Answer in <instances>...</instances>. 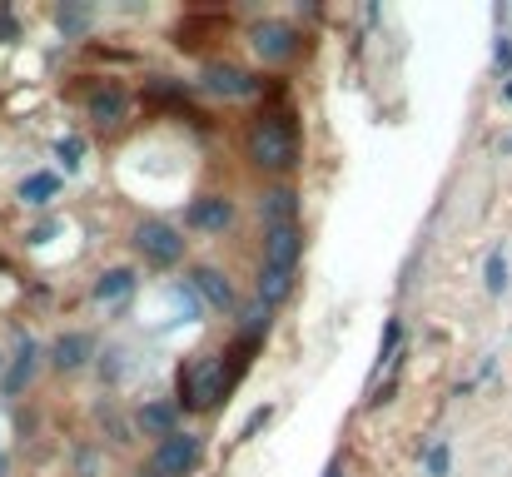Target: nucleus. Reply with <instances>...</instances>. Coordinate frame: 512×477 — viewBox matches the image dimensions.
<instances>
[{"label": "nucleus", "mask_w": 512, "mask_h": 477, "mask_svg": "<svg viewBox=\"0 0 512 477\" xmlns=\"http://www.w3.org/2000/svg\"><path fill=\"white\" fill-rule=\"evenodd\" d=\"M244 155L249 164L269 169V174H289L299 164V130L289 115H259L244 135Z\"/></svg>", "instance_id": "obj_1"}, {"label": "nucleus", "mask_w": 512, "mask_h": 477, "mask_svg": "<svg viewBox=\"0 0 512 477\" xmlns=\"http://www.w3.org/2000/svg\"><path fill=\"white\" fill-rule=\"evenodd\" d=\"M229 393V373H224V358L219 353H199L194 363L179 368V403L184 413H209L219 408V398Z\"/></svg>", "instance_id": "obj_2"}, {"label": "nucleus", "mask_w": 512, "mask_h": 477, "mask_svg": "<svg viewBox=\"0 0 512 477\" xmlns=\"http://www.w3.org/2000/svg\"><path fill=\"white\" fill-rule=\"evenodd\" d=\"M135 254L145 259V264H155V269H174L179 259H184V234L174 229V224H165V219H145V224H135Z\"/></svg>", "instance_id": "obj_3"}, {"label": "nucleus", "mask_w": 512, "mask_h": 477, "mask_svg": "<svg viewBox=\"0 0 512 477\" xmlns=\"http://www.w3.org/2000/svg\"><path fill=\"white\" fill-rule=\"evenodd\" d=\"M194 463H199V438H194V433H170V438H160L150 473L155 477H184Z\"/></svg>", "instance_id": "obj_4"}, {"label": "nucleus", "mask_w": 512, "mask_h": 477, "mask_svg": "<svg viewBox=\"0 0 512 477\" xmlns=\"http://www.w3.org/2000/svg\"><path fill=\"white\" fill-rule=\"evenodd\" d=\"M299 259H304V229H299V224L264 229V269H284V274H294Z\"/></svg>", "instance_id": "obj_5"}, {"label": "nucleus", "mask_w": 512, "mask_h": 477, "mask_svg": "<svg viewBox=\"0 0 512 477\" xmlns=\"http://www.w3.org/2000/svg\"><path fill=\"white\" fill-rule=\"evenodd\" d=\"M254 50L264 55V60H294L299 55V30L289 25V20H259L254 25Z\"/></svg>", "instance_id": "obj_6"}, {"label": "nucleus", "mask_w": 512, "mask_h": 477, "mask_svg": "<svg viewBox=\"0 0 512 477\" xmlns=\"http://www.w3.org/2000/svg\"><path fill=\"white\" fill-rule=\"evenodd\" d=\"M204 90H209V95H224V100H244V95L259 90V80H254L249 70L229 65V60H209V65H204Z\"/></svg>", "instance_id": "obj_7"}, {"label": "nucleus", "mask_w": 512, "mask_h": 477, "mask_svg": "<svg viewBox=\"0 0 512 477\" xmlns=\"http://www.w3.org/2000/svg\"><path fill=\"white\" fill-rule=\"evenodd\" d=\"M184 224L199 229V234H224V229L234 224V199H224V194H199V199L184 209Z\"/></svg>", "instance_id": "obj_8"}, {"label": "nucleus", "mask_w": 512, "mask_h": 477, "mask_svg": "<svg viewBox=\"0 0 512 477\" xmlns=\"http://www.w3.org/2000/svg\"><path fill=\"white\" fill-rule=\"evenodd\" d=\"M125 115H130V95H125L120 85H105V90H95V95H90V120H95L100 130L125 125Z\"/></svg>", "instance_id": "obj_9"}, {"label": "nucleus", "mask_w": 512, "mask_h": 477, "mask_svg": "<svg viewBox=\"0 0 512 477\" xmlns=\"http://www.w3.org/2000/svg\"><path fill=\"white\" fill-rule=\"evenodd\" d=\"M259 214H264V229L299 224V194H294L289 184H279V189H269V194L259 199Z\"/></svg>", "instance_id": "obj_10"}, {"label": "nucleus", "mask_w": 512, "mask_h": 477, "mask_svg": "<svg viewBox=\"0 0 512 477\" xmlns=\"http://www.w3.org/2000/svg\"><path fill=\"white\" fill-rule=\"evenodd\" d=\"M184 284L194 289V299H204V304H214V309H229V304H234V289H229V279H224L219 269H209V264H204V269H194Z\"/></svg>", "instance_id": "obj_11"}, {"label": "nucleus", "mask_w": 512, "mask_h": 477, "mask_svg": "<svg viewBox=\"0 0 512 477\" xmlns=\"http://www.w3.org/2000/svg\"><path fill=\"white\" fill-rule=\"evenodd\" d=\"M90 353H95V338H90V333H60L55 348H50V363H55L60 373H75V368H85Z\"/></svg>", "instance_id": "obj_12"}, {"label": "nucleus", "mask_w": 512, "mask_h": 477, "mask_svg": "<svg viewBox=\"0 0 512 477\" xmlns=\"http://www.w3.org/2000/svg\"><path fill=\"white\" fill-rule=\"evenodd\" d=\"M35 358H40V348H35V338H20V353H15V363H10V373L0 378V388H5V398H15L30 378H35Z\"/></svg>", "instance_id": "obj_13"}, {"label": "nucleus", "mask_w": 512, "mask_h": 477, "mask_svg": "<svg viewBox=\"0 0 512 477\" xmlns=\"http://www.w3.org/2000/svg\"><path fill=\"white\" fill-rule=\"evenodd\" d=\"M135 294V269H105L100 284H95V299L100 304H125Z\"/></svg>", "instance_id": "obj_14"}, {"label": "nucleus", "mask_w": 512, "mask_h": 477, "mask_svg": "<svg viewBox=\"0 0 512 477\" xmlns=\"http://www.w3.org/2000/svg\"><path fill=\"white\" fill-rule=\"evenodd\" d=\"M140 428L150 438H170V433H179V408L174 403H145L140 408Z\"/></svg>", "instance_id": "obj_15"}, {"label": "nucleus", "mask_w": 512, "mask_h": 477, "mask_svg": "<svg viewBox=\"0 0 512 477\" xmlns=\"http://www.w3.org/2000/svg\"><path fill=\"white\" fill-rule=\"evenodd\" d=\"M60 194V174H50V169H40V174H25L20 179V204H50Z\"/></svg>", "instance_id": "obj_16"}, {"label": "nucleus", "mask_w": 512, "mask_h": 477, "mask_svg": "<svg viewBox=\"0 0 512 477\" xmlns=\"http://www.w3.org/2000/svg\"><path fill=\"white\" fill-rule=\"evenodd\" d=\"M289 294H294V274H284V269H259V304H264V309L284 304Z\"/></svg>", "instance_id": "obj_17"}, {"label": "nucleus", "mask_w": 512, "mask_h": 477, "mask_svg": "<svg viewBox=\"0 0 512 477\" xmlns=\"http://www.w3.org/2000/svg\"><path fill=\"white\" fill-rule=\"evenodd\" d=\"M55 20H60L65 35H85V30H90V10H85V5H60Z\"/></svg>", "instance_id": "obj_18"}, {"label": "nucleus", "mask_w": 512, "mask_h": 477, "mask_svg": "<svg viewBox=\"0 0 512 477\" xmlns=\"http://www.w3.org/2000/svg\"><path fill=\"white\" fill-rule=\"evenodd\" d=\"M398 338H403V323H398V318H388V328H383V338H378V368H383V363H393Z\"/></svg>", "instance_id": "obj_19"}, {"label": "nucleus", "mask_w": 512, "mask_h": 477, "mask_svg": "<svg viewBox=\"0 0 512 477\" xmlns=\"http://www.w3.org/2000/svg\"><path fill=\"white\" fill-rule=\"evenodd\" d=\"M483 284H488V294H508V259H503V254L488 259V279H483Z\"/></svg>", "instance_id": "obj_20"}, {"label": "nucleus", "mask_w": 512, "mask_h": 477, "mask_svg": "<svg viewBox=\"0 0 512 477\" xmlns=\"http://www.w3.org/2000/svg\"><path fill=\"white\" fill-rule=\"evenodd\" d=\"M55 155H60V164H65V169H80L85 140H75V135H70V140H60V145H55Z\"/></svg>", "instance_id": "obj_21"}, {"label": "nucleus", "mask_w": 512, "mask_h": 477, "mask_svg": "<svg viewBox=\"0 0 512 477\" xmlns=\"http://www.w3.org/2000/svg\"><path fill=\"white\" fill-rule=\"evenodd\" d=\"M448 463H453L448 443H433V448H428V477H448Z\"/></svg>", "instance_id": "obj_22"}, {"label": "nucleus", "mask_w": 512, "mask_h": 477, "mask_svg": "<svg viewBox=\"0 0 512 477\" xmlns=\"http://www.w3.org/2000/svg\"><path fill=\"white\" fill-rule=\"evenodd\" d=\"M264 328H269V309H264V304H254V309H244V333H249V338H259Z\"/></svg>", "instance_id": "obj_23"}, {"label": "nucleus", "mask_w": 512, "mask_h": 477, "mask_svg": "<svg viewBox=\"0 0 512 477\" xmlns=\"http://www.w3.org/2000/svg\"><path fill=\"white\" fill-rule=\"evenodd\" d=\"M269 418H274V408H269V403H264V408H254V413H249V423L239 428V438H254V433H259Z\"/></svg>", "instance_id": "obj_24"}, {"label": "nucleus", "mask_w": 512, "mask_h": 477, "mask_svg": "<svg viewBox=\"0 0 512 477\" xmlns=\"http://www.w3.org/2000/svg\"><path fill=\"white\" fill-rule=\"evenodd\" d=\"M493 60H498V70H512V40H508V35H498V45H493Z\"/></svg>", "instance_id": "obj_25"}, {"label": "nucleus", "mask_w": 512, "mask_h": 477, "mask_svg": "<svg viewBox=\"0 0 512 477\" xmlns=\"http://www.w3.org/2000/svg\"><path fill=\"white\" fill-rule=\"evenodd\" d=\"M0 40H15V20H10V10H0Z\"/></svg>", "instance_id": "obj_26"}, {"label": "nucleus", "mask_w": 512, "mask_h": 477, "mask_svg": "<svg viewBox=\"0 0 512 477\" xmlns=\"http://www.w3.org/2000/svg\"><path fill=\"white\" fill-rule=\"evenodd\" d=\"M324 477H343V468H339V463H334V468H329V473H324Z\"/></svg>", "instance_id": "obj_27"}, {"label": "nucleus", "mask_w": 512, "mask_h": 477, "mask_svg": "<svg viewBox=\"0 0 512 477\" xmlns=\"http://www.w3.org/2000/svg\"><path fill=\"white\" fill-rule=\"evenodd\" d=\"M503 95H508V100H512V80H508V85H503Z\"/></svg>", "instance_id": "obj_28"}, {"label": "nucleus", "mask_w": 512, "mask_h": 477, "mask_svg": "<svg viewBox=\"0 0 512 477\" xmlns=\"http://www.w3.org/2000/svg\"><path fill=\"white\" fill-rule=\"evenodd\" d=\"M140 477H155V473H140Z\"/></svg>", "instance_id": "obj_29"}, {"label": "nucleus", "mask_w": 512, "mask_h": 477, "mask_svg": "<svg viewBox=\"0 0 512 477\" xmlns=\"http://www.w3.org/2000/svg\"><path fill=\"white\" fill-rule=\"evenodd\" d=\"M0 363H5V353H0Z\"/></svg>", "instance_id": "obj_30"}]
</instances>
